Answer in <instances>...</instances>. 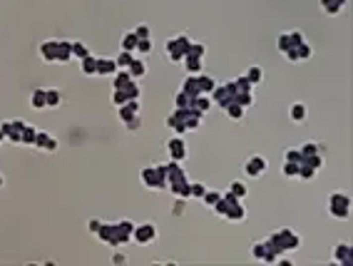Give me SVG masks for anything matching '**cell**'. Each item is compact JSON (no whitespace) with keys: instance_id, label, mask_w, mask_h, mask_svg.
<instances>
[{"instance_id":"cell-11","label":"cell","mask_w":353,"mask_h":266,"mask_svg":"<svg viewBox=\"0 0 353 266\" xmlns=\"http://www.w3.org/2000/svg\"><path fill=\"white\" fill-rule=\"evenodd\" d=\"M164 172H167V187L174 184V182L187 179V172L179 167V162H169V164H164Z\"/></svg>"},{"instance_id":"cell-6","label":"cell","mask_w":353,"mask_h":266,"mask_svg":"<svg viewBox=\"0 0 353 266\" xmlns=\"http://www.w3.org/2000/svg\"><path fill=\"white\" fill-rule=\"evenodd\" d=\"M167 152H169V159L172 162H184L187 159V144H184V139L182 137H172L169 142H167Z\"/></svg>"},{"instance_id":"cell-7","label":"cell","mask_w":353,"mask_h":266,"mask_svg":"<svg viewBox=\"0 0 353 266\" xmlns=\"http://www.w3.org/2000/svg\"><path fill=\"white\" fill-rule=\"evenodd\" d=\"M132 231H134V224L129 219H122V221H115V239H117V246H124L132 241Z\"/></svg>"},{"instance_id":"cell-55","label":"cell","mask_w":353,"mask_h":266,"mask_svg":"<svg viewBox=\"0 0 353 266\" xmlns=\"http://www.w3.org/2000/svg\"><path fill=\"white\" fill-rule=\"evenodd\" d=\"M132 33H134V35H137L139 40H144V38H149V28H147V25H137V28H134Z\"/></svg>"},{"instance_id":"cell-24","label":"cell","mask_w":353,"mask_h":266,"mask_svg":"<svg viewBox=\"0 0 353 266\" xmlns=\"http://www.w3.org/2000/svg\"><path fill=\"white\" fill-rule=\"evenodd\" d=\"M197 82H199V92L202 95H212V90L217 87V80L212 77V75H197Z\"/></svg>"},{"instance_id":"cell-39","label":"cell","mask_w":353,"mask_h":266,"mask_svg":"<svg viewBox=\"0 0 353 266\" xmlns=\"http://www.w3.org/2000/svg\"><path fill=\"white\" fill-rule=\"evenodd\" d=\"M35 132H38V130H35L33 125H25V127H23V144H30V147H33V142H35Z\"/></svg>"},{"instance_id":"cell-15","label":"cell","mask_w":353,"mask_h":266,"mask_svg":"<svg viewBox=\"0 0 353 266\" xmlns=\"http://www.w3.org/2000/svg\"><path fill=\"white\" fill-rule=\"evenodd\" d=\"M97 236H100V241H102V244H107V246H117V239H115V224H100Z\"/></svg>"},{"instance_id":"cell-50","label":"cell","mask_w":353,"mask_h":266,"mask_svg":"<svg viewBox=\"0 0 353 266\" xmlns=\"http://www.w3.org/2000/svg\"><path fill=\"white\" fill-rule=\"evenodd\" d=\"M134 50H137L139 55H149V53H152V40H149V38H144V40H139Z\"/></svg>"},{"instance_id":"cell-1","label":"cell","mask_w":353,"mask_h":266,"mask_svg":"<svg viewBox=\"0 0 353 266\" xmlns=\"http://www.w3.org/2000/svg\"><path fill=\"white\" fill-rule=\"evenodd\" d=\"M142 184L147 189H167V172H164V164L159 167H144L142 169Z\"/></svg>"},{"instance_id":"cell-58","label":"cell","mask_w":353,"mask_h":266,"mask_svg":"<svg viewBox=\"0 0 353 266\" xmlns=\"http://www.w3.org/2000/svg\"><path fill=\"white\" fill-rule=\"evenodd\" d=\"M112 264H127V254H119V251H117V254L112 256Z\"/></svg>"},{"instance_id":"cell-41","label":"cell","mask_w":353,"mask_h":266,"mask_svg":"<svg viewBox=\"0 0 353 266\" xmlns=\"http://www.w3.org/2000/svg\"><path fill=\"white\" fill-rule=\"evenodd\" d=\"M204 53H207L204 43H189V48H187V55H197V58H204Z\"/></svg>"},{"instance_id":"cell-8","label":"cell","mask_w":353,"mask_h":266,"mask_svg":"<svg viewBox=\"0 0 353 266\" xmlns=\"http://www.w3.org/2000/svg\"><path fill=\"white\" fill-rule=\"evenodd\" d=\"M33 147L45 149V152H55V149H58V139H55V137H50L45 130H38V132H35V142H33Z\"/></svg>"},{"instance_id":"cell-44","label":"cell","mask_w":353,"mask_h":266,"mask_svg":"<svg viewBox=\"0 0 353 266\" xmlns=\"http://www.w3.org/2000/svg\"><path fill=\"white\" fill-rule=\"evenodd\" d=\"M234 102H239L241 107H251L254 105V95L251 92H236V100Z\"/></svg>"},{"instance_id":"cell-45","label":"cell","mask_w":353,"mask_h":266,"mask_svg":"<svg viewBox=\"0 0 353 266\" xmlns=\"http://www.w3.org/2000/svg\"><path fill=\"white\" fill-rule=\"evenodd\" d=\"M281 174H284V177H298V164H296V162H284Z\"/></svg>"},{"instance_id":"cell-23","label":"cell","mask_w":353,"mask_h":266,"mask_svg":"<svg viewBox=\"0 0 353 266\" xmlns=\"http://www.w3.org/2000/svg\"><path fill=\"white\" fill-rule=\"evenodd\" d=\"M224 219H227V221H244V219H246V209L241 206V201H239V204H232V206L227 209Z\"/></svg>"},{"instance_id":"cell-60","label":"cell","mask_w":353,"mask_h":266,"mask_svg":"<svg viewBox=\"0 0 353 266\" xmlns=\"http://www.w3.org/2000/svg\"><path fill=\"white\" fill-rule=\"evenodd\" d=\"M0 142H5V132H3V127H0Z\"/></svg>"},{"instance_id":"cell-33","label":"cell","mask_w":353,"mask_h":266,"mask_svg":"<svg viewBox=\"0 0 353 266\" xmlns=\"http://www.w3.org/2000/svg\"><path fill=\"white\" fill-rule=\"evenodd\" d=\"M132 58H134V55H132L129 50H119V55L115 58V63H117V67H119V70H127V67H129V63H132Z\"/></svg>"},{"instance_id":"cell-37","label":"cell","mask_w":353,"mask_h":266,"mask_svg":"<svg viewBox=\"0 0 353 266\" xmlns=\"http://www.w3.org/2000/svg\"><path fill=\"white\" fill-rule=\"evenodd\" d=\"M85 55H90V50H87V45H85V43H80V40H75V43H72V58H77V60H82Z\"/></svg>"},{"instance_id":"cell-14","label":"cell","mask_w":353,"mask_h":266,"mask_svg":"<svg viewBox=\"0 0 353 266\" xmlns=\"http://www.w3.org/2000/svg\"><path fill=\"white\" fill-rule=\"evenodd\" d=\"M127 72H129V77H132V80H142V77L147 75V63H144L142 58H132V63H129Z\"/></svg>"},{"instance_id":"cell-34","label":"cell","mask_w":353,"mask_h":266,"mask_svg":"<svg viewBox=\"0 0 353 266\" xmlns=\"http://www.w3.org/2000/svg\"><path fill=\"white\" fill-rule=\"evenodd\" d=\"M60 100H62V95L58 92V90H45V107H58L60 105Z\"/></svg>"},{"instance_id":"cell-59","label":"cell","mask_w":353,"mask_h":266,"mask_svg":"<svg viewBox=\"0 0 353 266\" xmlns=\"http://www.w3.org/2000/svg\"><path fill=\"white\" fill-rule=\"evenodd\" d=\"M100 224H102L100 219H90V231H92V234H97V229H100Z\"/></svg>"},{"instance_id":"cell-2","label":"cell","mask_w":353,"mask_h":266,"mask_svg":"<svg viewBox=\"0 0 353 266\" xmlns=\"http://www.w3.org/2000/svg\"><path fill=\"white\" fill-rule=\"evenodd\" d=\"M328 211L336 219H348L351 216V197L346 192H333L328 197Z\"/></svg>"},{"instance_id":"cell-40","label":"cell","mask_w":353,"mask_h":266,"mask_svg":"<svg viewBox=\"0 0 353 266\" xmlns=\"http://www.w3.org/2000/svg\"><path fill=\"white\" fill-rule=\"evenodd\" d=\"M264 254H266V244L264 241H254L251 244V256L259 259V261H264Z\"/></svg>"},{"instance_id":"cell-5","label":"cell","mask_w":353,"mask_h":266,"mask_svg":"<svg viewBox=\"0 0 353 266\" xmlns=\"http://www.w3.org/2000/svg\"><path fill=\"white\" fill-rule=\"evenodd\" d=\"M132 239L137 241V244H152L154 239H157V226L152 224V221H144V224H134V231H132Z\"/></svg>"},{"instance_id":"cell-38","label":"cell","mask_w":353,"mask_h":266,"mask_svg":"<svg viewBox=\"0 0 353 266\" xmlns=\"http://www.w3.org/2000/svg\"><path fill=\"white\" fill-rule=\"evenodd\" d=\"M234 82V87H236V92H251V82L246 80V75H241V77H236V80H232Z\"/></svg>"},{"instance_id":"cell-36","label":"cell","mask_w":353,"mask_h":266,"mask_svg":"<svg viewBox=\"0 0 353 266\" xmlns=\"http://www.w3.org/2000/svg\"><path fill=\"white\" fill-rule=\"evenodd\" d=\"M192 100H194V97H189L187 92L179 90V92L174 95V107H192Z\"/></svg>"},{"instance_id":"cell-3","label":"cell","mask_w":353,"mask_h":266,"mask_svg":"<svg viewBox=\"0 0 353 266\" xmlns=\"http://www.w3.org/2000/svg\"><path fill=\"white\" fill-rule=\"evenodd\" d=\"M212 100L217 102V107H227V105H232L234 100H236V87H234V82H224V85H217L214 90H212Z\"/></svg>"},{"instance_id":"cell-16","label":"cell","mask_w":353,"mask_h":266,"mask_svg":"<svg viewBox=\"0 0 353 266\" xmlns=\"http://www.w3.org/2000/svg\"><path fill=\"white\" fill-rule=\"evenodd\" d=\"M55 53H58V40H43L40 43V58L45 63H55Z\"/></svg>"},{"instance_id":"cell-25","label":"cell","mask_w":353,"mask_h":266,"mask_svg":"<svg viewBox=\"0 0 353 266\" xmlns=\"http://www.w3.org/2000/svg\"><path fill=\"white\" fill-rule=\"evenodd\" d=\"M132 82H134V80L129 77V72H127V70H117V72H115V82H112V87H115V90H124V87H129Z\"/></svg>"},{"instance_id":"cell-47","label":"cell","mask_w":353,"mask_h":266,"mask_svg":"<svg viewBox=\"0 0 353 266\" xmlns=\"http://www.w3.org/2000/svg\"><path fill=\"white\" fill-rule=\"evenodd\" d=\"M124 92H127V97H129V100H139V97H142V87L137 85V80H134L129 87H124Z\"/></svg>"},{"instance_id":"cell-54","label":"cell","mask_w":353,"mask_h":266,"mask_svg":"<svg viewBox=\"0 0 353 266\" xmlns=\"http://www.w3.org/2000/svg\"><path fill=\"white\" fill-rule=\"evenodd\" d=\"M212 209H214V214H217V216H224V214H227V209H229V204H227V201L219 197V201H217Z\"/></svg>"},{"instance_id":"cell-46","label":"cell","mask_w":353,"mask_h":266,"mask_svg":"<svg viewBox=\"0 0 353 266\" xmlns=\"http://www.w3.org/2000/svg\"><path fill=\"white\" fill-rule=\"evenodd\" d=\"M189 192H192V197H194V199H202V197H204V192H207V187H204L202 182H189Z\"/></svg>"},{"instance_id":"cell-56","label":"cell","mask_w":353,"mask_h":266,"mask_svg":"<svg viewBox=\"0 0 353 266\" xmlns=\"http://www.w3.org/2000/svg\"><path fill=\"white\" fill-rule=\"evenodd\" d=\"M222 199H224V201H227V204H229V206H232V204H239V201H241V199H239V197H236V194H232V192H229V189H227V192H224V194H222Z\"/></svg>"},{"instance_id":"cell-9","label":"cell","mask_w":353,"mask_h":266,"mask_svg":"<svg viewBox=\"0 0 353 266\" xmlns=\"http://www.w3.org/2000/svg\"><path fill=\"white\" fill-rule=\"evenodd\" d=\"M164 53H167V60L174 63V65H179L182 58H184V53H182L179 43H176V38H169V40L164 43Z\"/></svg>"},{"instance_id":"cell-10","label":"cell","mask_w":353,"mask_h":266,"mask_svg":"<svg viewBox=\"0 0 353 266\" xmlns=\"http://www.w3.org/2000/svg\"><path fill=\"white\" fill-rule=\"evenodd\" d=\"M333 264L338 266H351L353 264V256H351V244H338L333 249Z\"/></svg>"},{"instance_id":"cell-30","label":"cell","mask_w":353,"mask_h":266,"mask_svg":"<svg viewBox=\"0 0 353 266\" xmlns=\"http://www.w3.org/2000/svg\"><path fill=\"white\" fill-rule=\"evenodd\" d=\"M137 43H139V38H137L134 33H124V35H122V48H119V50H129V53H134Z\"/></svg>"},{"instance_id":"cell-20","label":"cell","mask_w":353,"mask_h":266,"mask_svg":"<svg viewBox=\"0 0 353 266\" xmlns=\"http://www.w3.org/2000/svg\"><path fill=\"white\" fill-rule=\"evenodd\" d=\"M318 3H321V10L326 15H338L346 5V0H318Z\"/></svg>"},{"instance_id":"cell-31","label":"cell","mask_w":353,"mask_h":266,"mask_svg":"<svg viewBox=\"0 0 353 266\" xmlns=\"http://www.w3.org/2000/svg\"><path fill=\"white\" fill-rule=\"evenodd\" d=\"M246 80H249L251 85H259V82L264 80V70H261L259 65H251V67L246 70Z\"/></svg>"},{"instance_id":"cell-53","label":"cell","mask_w":353,"mask_h":266,"mask_svg":"<svg viewBox=\"0 0 353 266\" xmlns=\"http://www.w3.org/2000/svg\"><path fill=\"white\" fill-rule=\"evenodd\" d=\"M289 40H291V48H298L306 38H303V33H298V30H294V33H289Z\"/></svg>"},{"instance_id":"cell-19","label":"cell","mask_w":353,"mask_h":266,"mask_svg":"<svg viewBox=\"0 0 353 266\" xmlns=\"http://www.w3.org/2000/svg\"><path fill=\"white\" fill-rule=\"evenodd\" d=\"M167 189H172V194H174L176 199H192V192H189V182H187V179L174 182V184H169Z\"/></svg>"},{"instance_id":"cell-52","label":"cell","mask_w":353,"mask_h":266,"mask_svg":"<svg viewBox=\"0 0 353 266\" xmlns=\"http://www.w3.org/2000/svg\"><path fill=\"white\" fill-rule=\"evenodd\" d=\"M284 162H301V152H298V147L296 149H286V154H284Z\"/></svg>"},{"instance_id":"cell-13","label":"cell","mask_w":353,"mask_h":266,"mask_svg":"<svg viewBox=\"0 0 353 266\" xmlns=\"http://www.w3.org/2000/svg\"><path fill=\"white\" fill-rule=\"evenodd\" d=\"M117 115H119V120H122V122H129L132 117H137V115H139V100H129V102H124V105L119 107V112H117Z\"/></svg>"},{"instance_id":"cell-51","label":"cell","mask_w":353,"mask_h":266,"mask_svg":"<svg viewBox=\"0 0 353 266\" xmlns=\"http://www.w3.org/2000/svg\"><path fill=\"white\" fill-rule=\"evenodd\" d=\"M219 197H222V192H209V189H207L202 199H204V204H207V206H214V204L219 201Z\"/></svg>"},{"instance_id":"cell-32","label":"cell","mask_w":353,"mask_h":266,"mask_svg":"<svg viewBox=\"0 0 353 266\" xmlns=\"http://www.w3.org/2000/svg\"><path fill=\"white\" fill-rule=\"evenodd\" d=\"M298 152H301V157L318 154V152H321V144H318V142H313V139H308V142H303V144L298 147Z\"/></svg>"},{"instance_id":"cell-29","label":"cell","mask_w":353,"mask_h":266,"mask_svg":"<svg viewBox=\"0 0 353 266\" xmlns=\"http://www.w3.org/2000/svg\"><path fill=\"white\" fill-rule=\"evenodd\" d=\"M192 107H194L197 112H202V115H204V112L212 107V100H209V95H197V97L192 100Z\"/></svg>"},{"instance_id":"cell-17","label":"cell","mask_w":353,"mask_h":266,"mask_svg":"<svg viewBox=\"0 0 353 266\" xmlns=\"http://www.w3.org/2000/svg\"><path fill=\"white\" fill-rule=\"evenodd\" d=\"M67 60H72V43L70 40H58L55 63H67Z\"/></svg>"},{"instance_id":"cell-35","label":"cell","mask_w":353,"mask_h":266,"mask_svg":"<svg viewBox=\"0 0 353 266\" xmlns=\"http://www.w3.org/2000/svg\"><path fill=\"white\" fill-rule=\"evenodd\" d=\"M229 192H232V194H236V197H239V199H244V197H246V192H249V189H246V184H244V182H241V179H234V182H232V184H229Z\"/></svg>"},{"instance_id":"cell-18","label":"cell","mask_w":353,"mask_h":266,"mask_svg":"<svg viewBox=\"0 0 353 266\" xmlns=\"http://www.w3.org/2000/svg\"><path fill=\"white\" fill-rule=\"evenodd\" d=\"M202 60H204V58H197V55H184V58H182V65H184L187 75H199V72H202Z\"/></svg>"},{"instance_id":"cell-48","label":"cell","mask_w":353,"mask_h":266,"mask_svg":"<svg viewBox=\"0 0 353 266\" xmlns=\"http://www.w3.org/2000/svg\"><path fill=\"white\" fill-rule=\"evenodd\" d=\"M298 177L308 182V179H313V177H316V169H313V167H308V164H298Z\"/></svg>"},{"instance_id":"cell-22","label":"cell","mask_w":353,"mask_h":266,"mask_svg":"<svg viewBox=\"0 0 353 266\" xmlns=\"http://www.w3.org/2000/svg\"><path fill=\"white\" fill-rule=\"evenodd\" d=\"M80 70H82V75H87V77L97 75V58H95V55H85V58L80 60Z\"/></svg>"},{"instance_id":"cell-49","label":"cell","mask_w":353,"mask_h":266,"mask_svg":"<svg viewBox=\"0 0 353 266\" xmlns=\"http://www.w3.org/2000/svg\"><path fill=\"white\" fill-rule=\"evenodd\" d=\"M276 48H279V53H286V50L291 48V40H289V33H281V35H279V40H276Z\"/></svg>"},{"instance_id":"cell-26","label":"cell","mask_w":353,"mask_h":266,"mask_svg":"<svg viewBox=\"0 0 353 266\" xmlns=\"http://www.w3.org/2000/svg\"><path fill=\"white\" fill-rule=\"evenodd\" d=\"M182 92H187L189 97H197V95H202V92H199V82H197V75H187V80L182 82Z\"/></svg>"},{"instance_id":"cell-27","label":"cell","mask_w":353,"mask_h":266,"mask_svg":"<svg viewBox=\"0 0 353 266\" xmlns=\"http://www.w3.org/2000/svg\"><path fill=\"white\" fill-rule=\"evenodd\" d=\"M224 112H227V117H229V120L239 122V120H244V112H246V107H241L239 102H232V105H227V107H224Z\"/></svg>"},{"instance_id":"cell-57","label":"cell","mask_w":353,"mask_h":266,"mask_svg":"<svg viewBox=\"0 0 353 266\" xmlns=\"http://www.w3.org/2000/svg\"><path fill=\"white\" fill-rule=\"evenodd\" d=\"M124 125H127V130H129V132H134V130H139V125H142V117L137 115V117H132V120H129V122H124Z\"/></svg>"},{"instance_id":"cell-4","label":"cell","mask_w":353,"mask_h":266,"mask_svg":"<svg viewBox=\"0 0 353 266\" xmlns=\"http://www.w3.org/2000/svg\"><path fill=\"white\" fill-rule=\"evenodd\" d=\"M266 167H269V162H266V157H261V154H251V157H246V162H244V172H246V177H251V179L261 177V174L266 172Z\"/></svg>"},{"instance_id":"cell-43","label":"cell","mask_w":353,"mask_h":266,"mask_svg":"<svg viewBox=\"0 0 353 266\" xmlns=\"http://www.w3.org/2000/svg\"><path fill=\"white\" fill-rule=\"evenodd\" d=\"M124 102H129L127 92H124V90H115V92H112V105H115V107H122Z\"/></svg>"},{"instance_id":"cell-12","label":"cell","mask_w":353,"mask_h":266,"mask_svg":"<svg viewBox=\"0 0 353 266\" xmlns=\"http://www.w3.org/2000/svg\"><path fill=\"white\" fill-rule=\"evenodd\" d=\"M119 67H117V63H115V58H97V75L100 77H110V75H115Z\"/></svg>"},{"instance_id":"cell-42","label":"cell","mask_w":353,"mask_h":266,"mask_svg":"<svg viewBox=\"0 0 353 266\" xmlns=\"http://www.w3.org/2000/svg\"><path fill=\"white\" fill-rule=\"evenodd\" d=\"M296 53H298V60H308V58L313 55V48H311V45H308V43L303 40V43H301V45L296 48Z\"/></svg>"},{"instance_id":"cell-61","label":"cell","mask_w":353,"mask_h":266,"mask_svg":"<svg viewBox=\"0 0 353 266\" xmlns=\"http://www.w3.org/2000/svg\"><path fill=\"white\" fill-rule=\"evenodd\" d=\"M5 184V177H3V172H0V187H3Z\"/></svg>"},{"instance_id":"cell-28","label":"cell","mask_w":353,"mask_h":266,"mask_svg":"<svg viewBox=\"0 0 353 266\" xmlns=\"http://www.w3.org/2000/svg\"><path fill=\"white\" fill-rule=\"evenodd\" d=\"M30 107H33V110H45V90H43V87L33 90V95H30Z\"/></svg>"},{"instance_id":"cell-21","label":"cell","mask_w":353,"mask_h":266,"mask_svg":"<svg viewBox=\"0 0 353 266\" xmlns=\"http://www.w3.org/2000/svg\"><path fill=\"white\" fill-rule=\"evenodd\" d=\"M289 117H291V122H303V120L308 117V107H306L303 102H294V105L289 107Z\"/></svg>"}]
</instances>
